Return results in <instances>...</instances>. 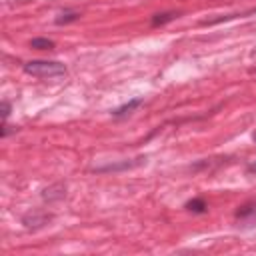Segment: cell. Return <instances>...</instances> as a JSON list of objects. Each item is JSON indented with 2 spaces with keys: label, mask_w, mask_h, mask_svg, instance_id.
<instances>
[{
  "label": "cell",
  "mask_w": 256,
  "mask_h": 256,
  "mask_svg": "<svg viewBox=\"0 0 256 256\" xmlns=\"http://www.w3.org/2000/svg\"><path fill=\"white\" fill-rule=\"evenodd\" d=\"M248 172L254 174V172H256V164H250V166H248Z\"/></svg>",
  "instance_id": "12"
},
{
  "label": "cell",
  "mask_w": 256,
  "mask_h": 256,
  "mask_svg": "<svg viewBox=\"0 0 256 256\" xmlns=\"http://www.w3.org/2000/svg\"><path fill=\"white\" fill-rule=\"evenodd\" d=\"M138 162H122V164H110V166H102V168H96L98 172H110V170H122V168H132V166H136Z\"/></svg>",
  "instance_id": "10"
},
{
  "label": "cell",
  "mask_w": 256,
  "mask_h": 256,
  "mask_svg": "<svg viewBox=\"0 0 256 256\" xmlns=\"http://www.w3.org/2000/svg\"><path fill=\"white\" fill-rule=\"evenodd\" d=\"M254 142H256V132H254Z\"/></svg>",
  "instance_id": "13"
},
{
  "label": "cell",
  "mask_w": 256,
  "mask_h": 256,
  "mask_svg": "<svg viewBox=\"0 0 256 256\" xmlns=\"http://www.w3.org/2000/svg\"><path fill=\"white\" fill-rule=\"evenodd\" d=\"M174 18H178V12H158V14L152 16L150 24H152V26H164V24L172 22Z\"/></svg>",
  "instance_id": "6"
},
{
  "label": "cell",
  "mask_w": 256,
  "mask_h": 256,
  "mask_svg": "<svg viewBox=\"0 0 256 256\" xmlns=\"http://www.w3.org/2000/svg\"><path fill=\"white\" fill-rule=\"evenodd\" d=\"M236 218L238 220H252V218H256V202H248V204L240 206L236 210Z\"/></svg>",
  "instance_id": "4"
},
{
  "label": "cell",
  "mask_w": 256,
  "mask_h": 256,
  "mask_svg": "<svg viewBox=\"0 0 256 256\" xmlns=\"http://www.w3.org/2000/svg\"><path fill=\"white\" fill-rule=\"evenodd\" d=\"M30 48H36V50H50L54 48V42L50 38H32L30 40Z\"/></svg>",
  "instance_id": "9"
},
{
  "label": "cell",
  "mask_w": 256,
  "mask_h": 256,
  "mask_svg": "<svg viewBox=\"0 0 256 256\" xmlns=\"http://www.w3.org/2000/svg\"><path fill=\"white\" fill-rule=\"evenodd\" d=\"M144 100L142 98H132L130 102H126V104H122V106H118L116 110H112V116H116V118H122V116H128L132 110H136L140 104H142Z\"/></svg>",
  "instance_id": "3"
},
{
  "label": "cell",
  "mask_w": 256,
  "mask_h": 256,
  "mask_svg": "<svg viewBox=\"0 0 256 256\" xmlns=\"http://www.w3.org/2000/svg\"><path fill=\"white\" fill-rule=\"evenodd\" d=\"M186 208L194 214H204L208 210V204L204 202V198H192V200L186 202Z\"/></svg>",
  "instance_id": "7"
},
{
  "label": "cell",
  "mask_w": 256,
  "mask_h": 256,
  "mask_svg": "<svg viewBox=\"0 0 256 256\" xmlns=\"http://www.w3.org/2000/svg\"><path fill=\"white\" fill-rule=\"evenodd\" d=\"M252 72H254V74H256V68H254V70H252Z\"/></svg>",
  "instance_id": "14"
},
{
  "label": "cell",
  "mask_w": 256,
  "mask_h": 256,
  "mask_svg": "<svg viewBox=\"0 0 256 256\" xmlns=\"http://www.w3.org/2000/svg\"><path fill=\"white\" fill-rule=\"evenodd\" d=\"M78 18H80V12H76V10H62L56 16V24H70V22H76Z\"/></svg>",
  "instance_id": "8"
},
{
  "label": "cell",
  "mask_w": 256,
  "mask_h": 256,
  "mask_svg": "<svg viewBox=\"0 0 256 256\" xmlns=\"http://www.w3.org/2000/svg\"><path fill=\"white\" fill-rule=\"evenodd\" d=\"M0 112H2V120L6 122V120H8V114H10V104H8L6 100L0 104Z\"/></svg>",
  "instance_id": "11"
},
{
  "label": "cell",
  "mask_w": 256,
  "mask_h": 256,
  "mask_svg": "<svg viewBox=\"0 0 256 256\" xmlns=\"http://www.w3.org/2000/svg\"><path fill=\"white\" fill-rule=\"evenodd\" d=\"M64 196H66V186H64V184H54V186L42 190V198H44L46 202L60 200V198H64Z\"/></svg>",
  "instance_id": "2"
},
{
  "label": "cell",
  "mask_w": 256,
  "mask_h": 256,
  "mask_svg": "<svg viewBox=\"0 0 256 256\" xmlns=\"http://www.w3.org/2000/svg\"><path fill=\"white\" fill-rule=\"evenodd\" d=\"M50 220V216H46V214H28V216H24L22 218V222L26 224V228H38V226H42V224H46Z\"/></svg>",
  "instance_id": "5"
},
{
  "label": "cell",
  "mask_w": 256,
  "mask_h": 256,
  "mask_svg": "<svg viewBox=\"0 0 256 256\" xmlns=\"http://www.w3.org/2000/svg\"><path fill=\"white\" fill-rule=\"evenodd\" d=\"M24 72L36 78H56V76H64L68 70L58 60H30L24 64Z\"/></svg>",
  "instance_id": "1"
}]
</instances>
